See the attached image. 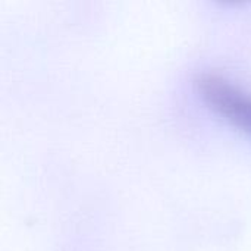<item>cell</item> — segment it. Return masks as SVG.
Listing matches in <instances>:
<instances>
[{"instance_id": "cell-1", "label": "cell", "mask_w": 251, "mask_h": 251, "mask_svg": "<svg viewBox=\"0 0 251 251\" xmlns=\"http://www.w3.org/2000/svg\"><path fill=\"white\" fill-rule=\"evenodd\" d=\"M196 85L209 107L234 126L251 134V97L213 74L200 75L196 79Z\"/></svg>"}]
</instances>
